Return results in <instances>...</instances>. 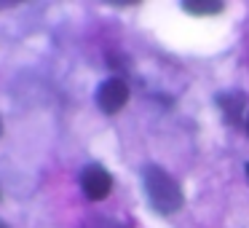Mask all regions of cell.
<instances>
[{
	"label": "cell",
	"instance_id": "6da1fadb",
	"mask_svg": "<svg viewBox=\"0 0 249 228\" xmlns=\"http://www.w3.org/2000/svg\"><path fill=\"white\" fill-rule=\"evenodd\" d=\"M142 183H145L147 199H150L153 209L158 215H174L185 207V193L179 183L161 167H145L142 172Z\"/></svg>",
	"mask_w": 249,
	"mask_h": 228
},
{
	"label": "cell",
	"instance_id": "7a4b0ae2",
	"mask_svg": "<svg viewBox=\"0 0 249 228\" xmlns=\"http://www.w3.org/2000/svg\"><path fill=\"white\" fill-rule=\"evenodd\" d=\"M81 188H83V193H86V199L102 201V199H107L110 190H113V177H110V172L105 167L89 164L81 172Z\"/></svg>",
	"mask_w": 249,
	"mask_h": 228
},
{
	"label": "cell",
	"instance_id": "3957f363",
	"mask_svg": "<svg viewBox=\"0 0 249 228\" xmlns=\"http://www.w3.org/2000/svg\"><path fill=\"white\" fill-rule=\"evenodd\" d=\"M126 99H129V86H126V81L118 76L107 78V81L97 89V105L105 115H115L126 105Z\"/></svg>",
	"mask_w": 249,
	"mask_h": 228
},
{
	"label": "cell",
	"instance_id": "277c9868",
	"mask_svg": "<svg viewBox=\"0 0 249 228\" xmlns=\"http://www.w3.org/2000/svg\"><path fill=\"white\" fill-rule=\"evenodd\" d=\"M217 105H220V110L225 113V118L231 121V124H236V121H241V113H244V108H247V94H241V92L217 94Z\"/></svg>",
	"mask_w": 249,
	"mask_h": 228
},
{
	"label": "cell",
	"instance_id": "5b68a950",
	"mask_svg": "<svg viewBox=\"0 0 249 228\" xmlns=\"http://www.w3.org/2000/svg\"><path fill=\"white\" fill-rule=\"evenodd\" d=\"M182 11L193 14V17H217L225 11V3L222 0H185Z\"/></svg>",
	"mask_w": 249,
	"mask_h": 228
},
{
	"label": "cell",
	"instance_id": "8992f818",
	"mask_svg": "<svg viewBox=\"0 0 249 228\" xmlns=\"http://www.w3.org/2000/svg\"><path fill=\"white\" fill-rule=\"evenodd\" d=\"M107 228H124V226H113V223H110V226Z\"/></svg>",
	"mask_w": 249,
	"mask_h": 228
},
{
	"label": "cell",
	"instance_id": "52a82bcc",
	"mask_svg": "<svg viewBox=\"0 0 249 228\" xmlns=\"http://www.w3.org/2000/svg\"><path fill=\"white\" fill-rule=\"evenodd\" d=\"M0 228H8V226H6V223H0Z\"/></svg>",
	"mask_w": 249,
	"mask_h": 228
},
{
	"label": "cell",
	"instance_id": "ba28073f",
	"mask_svg": "<svg viewBox=\"0 0 249 228\" xmlns=\"http://www.w3.org/2000/svg\"><path fill=\"white\" fill-rule=\"evenodd\" d=\"M0 134H3V124H0Z\"/></svg>",
	"mask_w": 249,
	"mask_h": 228
},
{
	"label": "cell",
	"instance_id": "9c48e42d",
	"mask_svg": "<svg viewBox=\"0 0 249 228\" xmlns=\"http://www.w3.org/2000/svg\"><path fill=\"white\" fill-rule=\"evenodd\" d=\"M247 174H249V164H247Z\"/></svg>",
	"mask_w": 249,
	"mask_h": 228
},
{
	"label": "cell",
	"instance_id": "30bf717a",
	"mask_svg": "<svg viewBox=\"0 0 249 228\" xmlns=\"http://www.w3.org/2000/svg\"><path fill=\"white\" fill-rule=\"evenodd\" d=\"M247 132H249V121H247Z\"/></svg>",
	"mask_w": 249,
	"mask_h": 228
}]
</instances>
